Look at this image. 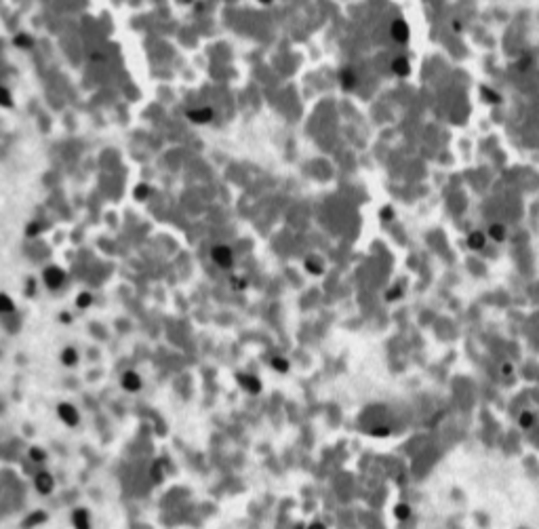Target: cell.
<instances>
[{"mask_svg":"<svg viewBox=\"0 0 539 529\" xmlns=\"http://www.w3.org/2000/svg\"><path fill=\"white\" fill-rule=\"evenodd\" d=\"M44 519H46V514H44V512H34V514L30 516V521H26V527H32V525L44 523Z\"/></svg>","mask_w":539,"mask_h":529,"instance_id":"30bf717a","label":"cell"},{"mask_svg":"<svg viewBox=\"0 0 539 529\" xmlns=\"http://www.w3.org/2000/svg\"><path fill=\"white\" fill-rule=\"evenodd\" d=\"M62 280H64V274L59 272L57 268H49V270L44 272V283H46V287L57 289L59 285H62Z\"/></svg>","mask_w":539,"mask_h":529,"instance_id":"52a82bcc","label":"cell"},{"mask_svg":"<svg viewBox=\"0 0 539 529\" xmlns=\"http://www.w3.org/2000/svg\"><path fill=\"white\" fill-rule=\"evenodd\" d=\"M59 361H62L66 367H74L78 363V352L74 348H64L62 355H59Z\"/></svg>","mask_w":539,"mask_h":529,"instance_id":"ba28073f","label":"cell"},{"mask_svg":"<svg viewBox=\"0 0 539 529\" xmlns=\"http://www.w3.org/2000/svg\"><path fill=\"white\" fill-rule=\"evenodd\" d=\"M141 378L139 375L135 373V371H127L125 375H123V388L127 392H139L141 390Z\"/></svg>","mask_w":539,"mask_h":529,"instance_id":"7a4b0ae2","label":"cell"},{"mask_svg":"<svg viewBox=\"0 0 539 529\" xmlns=\"http://www.w3.org/2000/svg\"><path fill=\"white\" fill-rule=\"evenodd\" d=\"M241 386H243V390H247L251 394L261 392V382L255 378V375H241Z\"/></svg>","mask_w":539,"mask_h":529,"instance_id":"5b68a950","label":"cell"},{"mask_svg":"<svg viewBox=\"0 0 539 529\" xmlns=\"http://www.w3.org/2000/svg\"><path fill=\"white\" fill-rule=\"evenodd\" d=\"M213 260L217 262L221 268H227L232 264V253H230V249H227V247H217V249L213 251Z\"/></svg>","mask_w":539,"mask_h":529,"instance_id":"8992f818","label":"cell"},{"mask_svg":"<svg viewBox=\"0 0 539 529\" xmlns=\"http://www.w3.org/2000/svg\"><path fill=\"white\" fill-rule=\"evenodd\" d=\"M30 455H32V460H36V462H42L44 460V453H40V449H32Z\"/></svg>","mask_w":539,"mask_h":529,"instance_id":"7c38bea8","label":"cell"},{"mask_svg":"<svg viewBox=\"0 0 539 529\" xmlns=\"http://www.w3.org/2000/svg\"><path fill=\"white\" fill-rule=\"evenodd\" d=\"M272 365H274V369H276V371H286V363L282 359H274Z\"/></svg>","mask_w":539,"mask_h":529,"instance_id":"8fae6325","label":"cell"},{"mask_svg":"<svg viewBox=\"0 0 539 529\" xmlns=\"http://www.w3.org/2000/svg\"><path fill=\"white\" fill-rule=\"evenodd\" d=\"M53 487H55V483H53V477L49 473H44L42 470V473L36 475V489H38L40 493H51Z\"/></svg>","mask_w":539,"mask_h":529,"instance_id":"277c9868","label":"cell"},{"mask_svg":"<svg viewBox=\"0 0 539 529\" xmlns=\"http://www.w3.org/2000/svg\"><path fill=\"white\" fill-rule=\"evenodd\" d=\"M13 312V302H11L9 296H0V314H11Z\"/></svg>","mask_w":539,"mask_h":529,"instance_id":"9c48e42d","label":"cell"},{"mask_svg":"<svg viewBox=\"0 0 539 529\" xmlns=\"http://www.w3.org/2000/svg\"><path fill=\"white\" fill-rule=\"evenodd\" d=\"M72 525H74V529H91V516L85 508H78L74 510V514H72Z\"/></svg>","mask_w":539,"mask_h":529,"instance_id":"3957f363","label":"cell"},{"mask_svg":"<svg viewBox=\"0 0 539 529\" xmlns=\"http://www.w3.org/2000/svg\"><path fill=\"white\" fill-rule=\"evenodd\" d=\"M57 416L68 426H76L78 424V409L74 405H70V403H62V405H59L57 407Z\"/></svg>","mask_w":539,"mask_h":529,"instance_id":"6da1fadb","label":"cell"}]
</instances>
